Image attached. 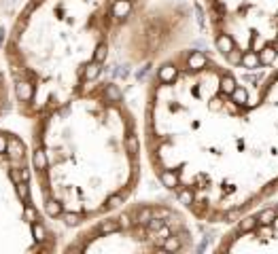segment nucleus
<instances>
[{
  "label": "nucleus",
  "instance_id": "3",
  "mask_svg": "<svg viewBox=\"0 0 278 254\" xmlns=\"http://www.w3.org/2000/svg\"><path fill=\"white\" fill-rule=\"evenodd\" d=\"M147 85L102 76L28 123L34 191L66 237L149 184Z\"/></svg>",
  "mask_w": 278,
  "mask_h": 254
},
{
  "label": "nucleus",
  "instance_id": "5",
  "mask_svg": "<svg viewBox=\"0 0 278 254\" xmlns=\"http://www.w3.org/2000/svg\"><path fill=\"white\" fill-rule=\"evenodd\" d=\"M64 235L43 212L34 191L28 123H0V252H60Z\"/></svg>",
  "mask_w": 278,
  "mask_h": 254
},
{
  "label": "nucleus",
  "instance_id": "8",
  "mask_svg": "<svg viewBox=\"0 0 278 254\" xmlns=\"http://www.w3.org/2000/svg\"><path fill=\"white\" fill-rule=\"evenodd\" d=\"M24 0H0V30H5L7 24L11 22V17L15 11L22 7Z\"/></svg>",
  "mask_w": 278,
  "mask_h": 254
},
{
  "label": "nucleus",
  "instance_id": "4",
  "mask_svg": "<svg viewBox=\"0 0 278 254\" xmlns=\"http://www.w3.org/2000/svg\"><path fill=\"white\" fill-rule=\"evenodd\" d=\"M208 235L213 231L179 199L147 184L124 206L68 233L60 252H206Z\"/></svg>",
  "mask_w": 278,
  "mask_h": 254
},
{
  "label": "nucleus",
  "instance_id": "6",
  "mask_svg": "<svg viewBox=\"0 0 278 254\" xmlns=\"http://www.w3.org/2000/svg\"><path fill=\"white\" fill-rule=\"evenodd\" d=\"M206 252H278V193L215 231Z\"/></svg>",
  "mask_w": 278,
  "mask_h": 254
},
{
  "label": "nucleus",
  "instance_id": "7",
  "mask_svg": "<svg viewBox=\"0 0 278 254\" xmlns=\"http://www.w3.org/2000/svg\"><path fill=\"white\" fill-rule=\"evenodd\" d=\"M15 95H13V85L11 76L7 72V66L0 57V123L9 121L11 116H15Z\"/></svg>",
  "mask_w": 278,
  "mask_h": 254
},
{
  "label": "nucleus",
  "instance_id": "1",
  "mask_svg": "<svg viewBox=\"0 0 278 254\" xmlns=\"http://www.w3.org/2000/svg\"><path fill=\"white\" fill-rule=\"evenodd\" d=\"M145 91L149 182L213 233L278 193V0H198Z\"/></svg>",
  "mask_w": 278,
  "mask_h": 254
},
{
  "label": "nucleus",
  "instance_id": "2",
  "mask_svg": "<svg viewBox=\"0 0 278 254\" xmlns=\"http://www.w3.org/2000/svg\"><path fill=\"white\" fill-rule=\"evenodd\" d=\"M198 36V0H24L0 57L17 116L32 121L102 76L147 85Z\"/></svg>",
  "mask_w": 278,
  "mask_h": 254
}]
</instances>
